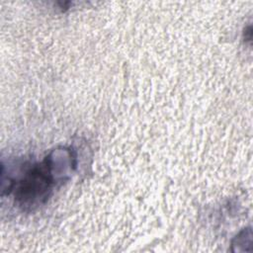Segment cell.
Wrapping results in <instances>:
<instances>
[{"instance_id":"6da1fadb","label":"cell","mask_w":253,"mask_h":253,"mask_svg":"<svg viewBox=\"0 0 253 253\" xmlns=\"http://www.w3.org/2000/svg\"><path fill=\"white\" fill-rule=\"evenodd\" d=\"M53 183L52 161L49 156L42 163L29 169L23 178L13 184L9 190L15 189L14 195L19 206L33 208L46 200Z\"/></svg>"}]
</instances>
